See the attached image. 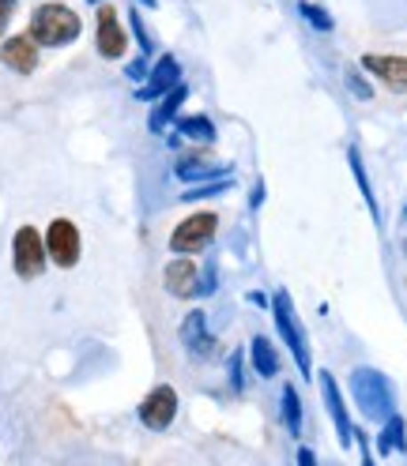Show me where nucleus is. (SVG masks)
I'll use <instances>...</instances> for the list:
<instances>
[{
  "mask_svg": "<svg viewBox=\"0 0 407 466\" xmlns=\"http://www.w3.org/2000/svg\"><path fill=\"white\" fill-rule=\"evenodd\" d=\"M178 79H181L178 60H174V57H163L159 64H155V72H151V83L140 91V94H144V99H159V94H166V91L178 87Z\"/></svg>",
  "mask_w": 407,
  "mask_h": 466,
  "instance_id": "nucleus-14",
  "label": "nucleus"
},
{
  "mask_svg": "<svg viewBox=\"0 0 407 466\" xmlns=\"http://www.w3.org/2000/svg\"><path fill=\"white\" fill-rule=\"evenodd\" d=\"M181 102H185V87L178 83V87H174V91H170V94H166V99L159 102V109H155V114H151V128H155V132H163V128H166V121H170V117H174V109H178Z\"/></svg>",
  "mask_w": 407,
  "mask_h": 466,
  "instance_id": "nucleus-16",
  "label": "nucleus"
},
{
  "mask_svg": "<svg viewBox=\"0 0 407 466\" xmlns=\"http://www.w3.org/2000/svg\"><path fill=\"white\" fill-rule=\"evenodd\" d=\"M174 414H178V391L174 388H155L144 403H140V422L155 432L174 422Z\"/></svg>",
  "mask_w": 407,
  "mask_h": 466,
  "instance_id": "nucleus-7",
  "label": "nucleus"
},
{
  "mask_svg": "<svg viewBox=\"0 0 407 466\" xmlns=\"http://www.w3.org/2000/svg\"><path fill=\"white\" fill-rule=\"evenodd\" d=\"M363 64L373 75H381L393 91H407V57H378V53H370V57H363Z\"/></svg>",
  "mask_w": 407,
  "mask_h": 466,
  "instance_id": "nucleus-13",
  "label": "nucleus"
},
{
  "mask_svg": "<svg viewBox=\"0 0 407 466\" xmlns=\"http://www.w3.org/2000/svg\"><path fill=\"white\" fill-rule=\"evenodd\" d=\"M378 447H381V455H388V452H396V447H403V422H400L396 414L388 417V425H385V432H381Z\"/></svg>",
  "mask_w": 407,
  "mask_h": 466,
  "instance_id": "nucleus-19",
  "label": "nucleus"
},
{
  "mask_svg": "<svg viewBox=\"0 0 407 466\" xmlns=\"http://www.w3.org/2000/svg\"><path fill=\"white\" fill-rule=\"evenodd\" d=\"M181 136H189L196 143H211L215 139V128H211L208 117H185L181 121Z\"/></svg>",
  "mask_w": 407,
  "mask_h": 466,
  "instance_id": "nucleus-18",
  "label": "nucleus"
},
{
  "mask_svg": "<svg viewBox=\"0 0 407 466\" xmlns=\"http://www.w3.org/2000/svg\"><path fill=\"white\" fill-rule=\"evenodd\" d=\"M178 177H185V181H193V177H223V170H215V166H189V162H185V166H178Z\"/></svg>",
  "mask_w": 407,
  "mask_h": 466,
  "instance_id": "nucleus-22",
  "label": "nucleus"
},
{
  "mask_svg": "<svg viewBox=\"0 0 407 466\" xmlns=\"http://www.w3.org/2000/svg\"><path fill=\"white\" fill-rule=\"evenodd\" d=\"M302 15L306 20L317 27V30H332V20H328V12L324 8H317V4H302Z\"/></svg>",
  "mask_w": 407,
  "mask_h": 466,
  "instance_id": "nucleus-21",
  "label": "nucleus"
},
{
  "mask_svg": "<svg viewBox=\"0 0 407 466\" xmlns=\"http://www.w3.org/2000/svg\"><path fill=\"white\" fill-rule=\"evenodd\" d=\"M321 391H324V403H328V414H332V422H336V432H339V440L343 444H351V417H347V407H343V399H339V388H336V380L332 373H321Z\"/></svg>",
  "mask_w": 407,
  "mask_h": 466,
  "instance_id": "nucleus-12",
  "label": "nucleus"
},
{
  "mask_svg": "<svg viewBox=\"0 0 407 466\" xmlns=\"http://www.w3.org/2000/svg\"><path fill=\"white\" fill-rule=\"evenodd\" d=\"M249 353H253V368H257V376H275L279 373V353H275V346L264 339V335H257L253 343H249Z\"/></svg>",
  "mask_w": 407,
  "mask_h": 466,
  "instance_id": "nucleus-15",
  "label": "nucleus"
},
{
  "mask_svg": "<svg viewBox=\"0 0 407 466\" xmlns=\"http://www.w3.org/2000/svg\"><path fill=\"white\" fill-rule=\"evenodd\" d=\"M283 422H287V429H291V437H299L302 432V403H299V391L291 388H283Z\"/></svg>",
  "mask_w": 407,
  "mask_h": 466,
  "instance_id": "nucleus-17",
  "label": "nucleus"
},
{
  "mask_svg": "<svg viewBox=\"0 0 407 466\" xmlns=\"http://www.w3.org/2000/svg\"><path fill=\"white\" fill-rule=\"evenodd\" d=\"M45 256H50L57 267H72L76 260H80V230H76L68 218L50 222V233H45Z\"/></svg>",
  "mask_w": 407,
  "mask_h": 466,
  "instance_id": "nucleus-6",
  "label": "nucleus"
},
{
  "mask_svg": "<svg viewBox=\"0 0 407 466\" xmlns=\"http://www.w3.org/2000/svg\"><path fill=\"white\" fill-rule=\"evenodd\" d=\"M12 256H15V275L20 279H38L45 267V241L38 237L35 226H23L12 241Z\"/></svg>",
  "mask_w": 407,
  "mask_h": 466,
  "instance_id": "nucleus-4",
  "label": "nucleus"
},
{
  "mask_svg": "<svg viewBox=\"0 0 407 466\" xmlns=\"http://www.w3.org/2000/svg\"><path fill=\"white\" fill-rule=\"evenodd\" d=\"M363 466H373V459H370V455H363Z\"/></svg>",
  "mask_w": 407,
  "mask_h": 466,
  "instance_id": "nucleus-26",
  "label": "nucleus"
},
{
  "mask_svg": "<svg viewBox=\"0 0 407 466\" xmlns=\"http://www.w3.org/2000/svg\"><path fill=\"white\" fill-rule=\"evenodd\" d=\"M181 343H185V350H189L193 358H208V353H211L215 339H211V331H208V320H204V312H189V316H185Z\"/></svg>",
  "mask_w": 407,
  "mask_h": 466,
  "instance_id": "nucleus-10",
  "label": "nucleus"
},
{
  "mask_svg": "<svg viewBox=\"0 0 407 466\" xmlns=\"http://www.w3.org/2000/svg\"><path fill=\"white\" fill-rule=\"evenodd\" d=\"M347 87L358 94V99H370V83L366 79H358V72H347Z\"/></svg>",
  "mask_w": 407,
  "mask_h": 466,
  "instance_id": "nucleus-23",
  "label": "nucleus"
},
{
  "mask_svg": "<svg viewBox=\"0 0 407 466\" xmlns=\"http://www.w3.org/2000/svg\"><path fill=\"white\" fill-rule=\"evenodd\" d=\"M12 12H15V0H0V30L8 27V20H12Z\"/></svg>",
  "mask_w": 407,
  "mask_h": 466,
  "instance_id": "nucleus-24",
  "label": "nucleus"
},
{
  "mask_svg": "<svg viewBox=\"0 0 407 466\" xmlns=\"http://www.w3.org/2000/svg\"><path fill=\"white\" fill-rule=\"evenodd\" d=\"M299 466H317V459H313V452H306V447H302V452H299Z\"/></svg>",
  "mask_w": 407,
  "mask_h": 466,
  "instance_id": "nucleus-25",
  "label": "nucleus"
},
{
  "mask_svg": "<svg viewBox=\"0 0 407 466\" xmlns=\"http://www.w3.org/2000/svg\"><path fill=\"white\" fill-rule=\"evenodd\" d=\"M351 395L370 422H388V417H393V388H388V380L378 373V368H355Z\"/></svg>",
  "mask_w": 407,
  "mask_h": 466,
  "instance_id": "nucleus-1",
  "label": "nucleus"
},
{
  "mask_svg": "<svg viewBox=\"0 0 407 466\" xmlns=\"http://www.w3.org/2000/svg\"><path fill=\"white\" fill-rule=\"evenodd\" d=\"M80 35V15L65 4H42L30 15V42L35 45H65Z\"/></svg>",
  "mask_w": 407,
  "mask_h": 466,
  "instance_id": "nucleus-2",
  "label": "nucleus"
},
{
  "mask_svg": "<svg viewBox=\"0 0 407 466\" xmlns=\"http://www.w3.org/2000/svg\"><path fill=\"white\" fill-rule=\"evenodd\" d=\"M0 57H4L8 68H15L20 75H27V72H35V68H38V45L30 42V35L8 38L4 45H0Z\"/></svg>",
  "mask_w": 407,
  "mask_h": 466,
  "instance_id": "nucleus-9",
  "label": "nucleus"
},
{
  "mask_svg": "<svg viewBox=\"0 0 407 466\" xmlns=\"http://www.w3.org/2000/svg\"><path fill=\"white\" fill-rule=\"evenodd\" d=\"M124 30H121V23H117V12L109 8V4H102L99 8V53L102 57H109V60H117L121 53H124Z\"/></svg>",
  "mask_w": 407,
  "mask_h": 466,
  "instance_id": "nucleus-8",
  "label": "nucleus"
},
{
  "mask_svg": "<svg viewBox=\"0 0 407 466\" xmlns=\"http://www.w3.org/2000/svg\"><path fill=\"white\" fill-rule=\"evenodd\" d=\"M272 309H275V328H279V335H283V343L294 350V361H299L302 373H309V343H306V331H302V324H299V316H294L291 297H287V294H275Z\"/></svg>",
  "mask_w": 407,
  "mask_h": 466,
  "instance_id": "nucleus-3",
  "label": "nucleus"
},
{
  "mask_svg": "<svg viewBox=\"0 0 407 466\" xmlns=\"http://www.w3.org/2000/svg\"><path fill=\"white\" fill-rule=\"evenodd\" d=\"M166 290L174 294V297H193L200 290V275H196V264L193 260H174V264H166Z\"/></svg>",
  "mask_w": 407,
  "mask_h": 466,
  "instance_id": "nucleus-11",
  "label": "nucleus"
},
{
  "mask_svg": "<svg viewBox=\"0 0 407 466\" xmlns=\"http://www.w3.org/2000/svg\"><path fill=\"white\" fill-rule=\"evenodd\" d=\"M215 226H219V218L211 211L189 215L174 230V237H170V249H174V252H200V249H208V241L215 237Z\"/></svg>",
  "mask_w": 407,
  "mask_h": 466,
  "instance_id": "nucleus-5",
  "label": "nucleus"
},
{
  "mask_svg": "<svg viewBox=\"0 0 407 466\" xmlns=\"http://www.w3.org/2000/svg\"><path fill=\"white\" fill-rule=\"evenodd\" d=\"M351 170H355V181H358V188H363V196H366V207L373 211V218H378V200H373V188H370V181H366L363 158H358V151H355V147H351Z\"/></svg>",
  "mask_w": 407,
  "mask_h": 466,
  "instance_id": "nucleus-20",
  "label": "nucleus"
}]
</instances>
